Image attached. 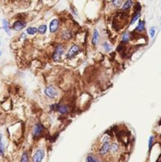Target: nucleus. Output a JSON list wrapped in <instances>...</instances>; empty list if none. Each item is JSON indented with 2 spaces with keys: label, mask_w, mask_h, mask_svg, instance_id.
<instances>
[{
  "label": "nucleus",
  "mask_w": 161,
  "mask_h": 162,
  "mask_svg": "<svg viewBox=\"0 0 161 162\" xmlns=\"http://www.w3.org/2000/svg\"><path fill=\"white\" fill-rule=\"evenodd\" d=\"M66 52V47L63 44H57L55 49H54V52L52 55V60L55 63H58L62 59V56L64 55Z\"/></svg>",
  "instance_id": "nucleus-1"
},
{
  "label": "nucleus",
  "mask_w": 161,
  "mask_h": 162,
  "mask_svg": "<svg viewBox=\"0 0 161 162\" xmlns=\"http://www.w3.org/2000/svg\"><path fill=\"white\" fill-rule=\"evenodd\" d=\"M44 93L47 98L52 100H55L58 96V91L56 89V87L53 85H48L47 86H46Z\"/></svg>",
  "instance_id": "nucleus-2"
},
{
  "label": "nucleus",
  "mask_w": 161,
  "mask_h": 162,
  "mask_svg": "<svg viewBox=\"0 0 161 162\" xmlns=\"http://www.w3.org/2000/svg\"><path fill=\"white\" fill-rule=\"evenodd\" d=\"M81 52V46L78 45V44H73L68 49V51H67L66 54V58L67 59H72L74 57H76Z\"/></svg>",
  "instance_id": "nucleus-3"
},
{
  "label": "nucleus",
  "mask_w": 161,
  "mask_h": 162,
  "mask_svg": "<svg viewBox=\"0 0 161 162\" xmlns=\"http://www.w3.org/2000/svg\"><path fill=\"white\" fill-rule=\"evenodd\" d=\"M44 131V127L43 124L40 123H36L32 127V138L34 139L40 138V137L43 134Z\"/></svg>",
  "instance_id": "nucleus-4"
},
{
  "label": "nucleus",
  "mask_w": 161,
  "mask_h": 162,
  "mask_svg": "<svg viewBox=\"0 0 161 162\" xmlns=\"http://www.w3.org/2000/svg\"><path fill=\"white\" fill-rule=\"evenodd\" d=\"M73 36H74V33H73V30L70 29H64L60 33L61 40L63 41H70L73 38Z\"/></svg>",
  "instance_id": "nucleus-5"
},
{
  "label": "nucleus",
  "mask_w": 161,
  "mask_h": 162,
  "mask_svg": "<svg viewBox=\"0 0 161 162\" xmlns=\"http://www.w3.org/2000/svg\"><path fill=\"white\" fill-rule=\"evenodd\" d=\"M45 156V150L43 149H36V152L32 157V162H42L43 159Z\"/></svg>",
  "instance_id": "nucleus-6"
},
{
  "label": "nucleus",
  "mask_w": 161,
  "mask_h": 162,
  "mask_svg": "<svg viewBox=\"0 0 161 162\" xmlns=\"http://www.w3.org/2000/svg\"><path fill=\"white\" fill-rule=\"evenodd\" d=\"M60 28V21L58 19L55 18L53 19L50 24H49V31L52 34H55L58 32Z\"/></svg>",
  "instance_id": "nucleus-7"
},
{
  "label": "nucleus",
  "mask_w": 161,
  "mask_h": 162,
  "mask_svg": "<svg viewBox=\"0 0 161 162\" xmlns=\"http://www.w3.org/2000/svg\"><path fill=\"white\" fill-rule=\"evenodd\" d=\"M26 26H27L26 21H24L23 20H18L13 24L12 29H13L14 31H21V30L24 29Z\"/></svg>",
  "instance_id": "nucleus-8"
},
{
  "label": "nucleus",
  "mask_w": 161,
  "mask_h": 162,
  "mask_svg": "<svg viewBox=\"0 0 161 162\" xmlns=\"http://www.w3.org/2000/svg\"><path fill=\"white\" fill-rule=\"evenodd\" d=\"M110 145H111V142L102 143L100 148L99 149V151H98L99 154L100 156H105L108 153H110Z\"/></svg>",
  "instance_id": "nucleus-9"
},
{
  "label": "nucleus",
  "mask_w": 161,
  "mask_h": 162,
  "mask_svg": "<svg viewBox=\"0 0 161 162\" xmlns=\"http://www.w3.org/2000/svg\"><path fill=\"white\" fill-rule=\"evenodd\" d=\"M145 31V20H139L137 27L135 28L133 33H141Z\"/></svg>",
  "instance_id": "nucleus-10"
},
{
  "label": "nucleus",
  "mask_w": 161,
  "mask_h": 162,
  "mask_svg": "<svg viewBox=\"0 0 161 162\" xmlns=\"http://www.w3.org/2000/svg\"><path fill=\"white\" fill-rule=\"evenodd\" d=\"M131 38H132V33L127 30L122 33L121 40H122V42L124 44H127L131 40Z\"/></svg>",
  "instance_id": "nucleus-11"
},
{
  "label": "nucleus",
  "mask_w": 161,
  "mask_h": 162,
  "mask_svg": "<svg viewBox=\"0 0 161 162\" xmlns=\"http://www.w3.org/2000/svg\"><path fill=\"white\" fill-rule=\"evenodd\" d=\"M57 112L60 115H66L69 112V106L66 104H58L57 108Z\"/></svg>",
  "instance_id": "nucleus-12"
},
{
  "label": "nucleus",
  "mask_w": 161,
  "mask_h": 162,
  "mask_svg": "<svg viewBox=\"0 0 161 162\" xmlns=\"http://www.w3.org/2000/svg\"><path fill=\"white\" fill-rule=\"evenodd\" d=\"M99 40H100V33L97 29H94L92 36V45L94 47L96 46L99 43Z\"/></svg>",
  "instance_id": "nucleus-13"
},
{
  "label": "nucleus",
  "mask_w": 161,
  "mask_h": 162,
  "mask_svg": "<svg viewBox=\"0 0 161 162\" xmlns=\"http://www.w3.org/2000/svg\"><path fill=\"white\" fill-rule=\"evenodd\" d=\"M119 150V145L117 142H111L110 145V153H116Z\"/></svg>",
  "instance_id": "nucleus-14"
},
{
  "label": "nucleus",
  "mask_w": 161,
  "mask_h": 162,
  "mask_svg": "<svg viewBox=\"0 0 161 162\" xmlns=\"http://www.w3.org/2000/svg\"><path fill=\"white\" fill-rule=\"evenodd\" d=\"M133 0H126V1L122 4V10H124V11L128 10H130V9L133 6Z\"/></svg>",
  "instance_id": "nucleus-15"
},
{
  "label": "nucleus",
  "mask_w": 161,
  "mask_h": 162,
  "mask_svg": "<svg viewBox=\"0 0 161 162\" xmlns=\"http://www.w3.org/2000/svg\"><path fill=\"white\" fill-rule=\"evenodd\" d=\"M38 33V29L34 26H30L26 29V34L29 36H34Z\"/></svg>",
  "instance_id": "nucleus-16"
},
{
  "label": "nucleus",
  "mask_w": 161,
  "mask_h": 162,
  "mask_svg": "<svg viewBox=\"0 0 161 162\" xmlns=\"http://www.w3.org/2000/svg\"><path fill=\"white\" fill-rule=\"evenodd\" d=\"M140 17H141V12H134L132 18H131V20H130V26H133L136 21L139 20Z\"/></svg>",
  "instance_id": "nucleus-17"
},
{
  "label": "nucleus",
  "mask_w": 161,
  "mask_h": 162,
  "mask_svg": "<svg viewBox=\"0 0 161 162\" xmlns=\"http://www.w3.org/2000/svg\"><path fill=\"white\" fill-rule=\"evenodd\" d=\"M86 162H100L98 157L93 154H89L86 157Z\"/></svg>",
  "instance_id": "nucleus-18"
},
{
  "label": "nucleus",
  "mask_w": 161,
  "mask_h": 162,
  "mask_svg": "<svg viewBox=\"0 0 161 162\" xmlns=\"http://www.w3.org/2000/svg\"><path fill=\"white\" fill-rule=\"evenodd\" d=\"M3 27L5 32L8 35H10V24L7 20H6V19L3 20Z\"/></svg>",
  "instance_id": "nucleus-19"
},
{
  "label": "nucleus",
  "mask_w": 161,
  "mask_h": 162,
  "mask_svg": "<svg viewBox=\"0 0 161 162\" xmlns=\"http://www.w3.org/2000/svg\"><path fill=\"white\" fill-rule=\"evenodd\" d=\"M4 153H5V145L3 142V137L2 134H0V154L3 156Z\"/></svg>",
  "instance_id": "nucleus-20"
},
{
  "label": "nucleus",
  "mask_w": 161,
  "mask_h": 162,
  "mask_svg": "<svg viewBox=\"0 0 161 162\" xmlns=\"http://www.w3.org/2000/svg\"><path fill=\"white\" fill-rule=\"evenodd\" d=\"M37 29H38V33L39 34L44 35L47 31V25H40V26Z\"/></svg>",
  "instance_id": "nucleus-21"
},
{
  "label": "nucleus",
  "mask_w": 161,
  "mask_h": 162,
  "mask_svg": "<svg viewBox=\"0 0 161 162\" xmlns=\"http://www.w3.org/2000/svg\"><path fill=\"white\" fill-rule=\"evenodd\" d=\"M155 141V136L154 135H151L148 139V152L151 151V149L153 146V143Z\"/></svg>",
  "instance_id": "nucleus-22"
},
{
  "label": "nucleus",
  "mask_w": 161,
  "mask_h": 162,
  "mask_svg": "<svg viewBox=\"0 0 161 162\" xmlns=\"http://www.w3.org/2000/svg\"><path fill=\"white\" fill-rule=\"evenodd\" d=\"M102 47L103 49L104 50V51L106 52H109L111 51V49H112V47H111V45L107 42V41H104L103 44H102Z\"/></svg>",
  "instance_id": "nucleus-23"
},
{
  "label": "nucleus",
  "mask_w": 161,
  "mask_h": 162,
  "mask_svg": "<svg viewBox=\"0 0 161 162\" xmlns=\"http://www.w3.org/2000/svg\"><path fill=\"white\" fill-rule=\"evenodd\" d=\"M20 162H29V153L27 151H24L21 157Z\"/></svg>",
  "instance_id": "nucleus-24"
},
{
  "label": "nucleus",
  "mask_w": 161,
  "mask_h": 162,
  "mask_svg": "<svg viewBox=\"0 0 161 162\" xmlns=\"http://www.w3.org/2000/svg\"><path fill=\"white\" fill-rule=\"evenodd\" d=\"M122 3H123V0H112V4L116 8L122 6Z\"/></svg>",
  "instance_id": "nucleus-25"
},
{
  "label": "nucleus",
  "mask_w": 161,
  "mask_h": 162,
  "mask_svg": "<svg viewBox=\"0 0 161 162\" xmlns=\"http://www.w3.org/2000/svg\"><path fill=\"white\" fill-rule=\"evenodd\" d=\"M111 136L108 135L107 134H104V136L101 138V142L102 143H104V142H111Z\"/></svg>",
  "instance_id": "nucleus-26"
},
{
  "label": "nucleus",
  "mask_w": 161,
  "mask_h": 162,
  "mask_svg": "<svg viewBox=\"0 0 161 162\" xmlns=\"http://www.w3.org/2000/svg\"><path fill=\"white\" fill-rule=\"evenodd\" d=\"M149 35H150V37L152 39L154 38V36L156 35V28L154 26L150 28V29H149Z\"/></svg>",
  "instance_id": "nucleus-27"
},
{
  "label": "nucleus",
  "mask_w": 161,
  "mask_h": 162,
  "mask_svg": "<svg viewBox=\"0 0 161 162\" xmlns=\"http://www.w3.org/2000/svg\"><path fill=\"white\" fill-rule=\"evenodd\" d=\"M58 104H51L50 106H49V108H50V110L52 111H57V108H58Z\"/></svg>",
  "instance_id": "nucleus-28"
},
{
  "label": "nucleus",
  "mask_w": 161,
  "mask_h": 162,
  "mask_svg": "<svg viewBox=\"0 0 161 162\" xmlns=\"http://www.w3.org/2000/svg\"><path fill=\"white\" fill-rule=\"evenodd\" d=\"M70 8H71V10H72V13L75 16H78V12H77V10L75 9V7H73V6H71Z\"/></svg>",
  "instance_id": "nucleus-29"
},
{
  "label": "nucleus",
  "mask_w": 161,
  "mask_h": 162,
  "mask_svg": "<svg viewBox=\"0 0 161 162\" xmlns=\"http://www.w3.org/2000/svg\"><path fill=\"white\" fill-rule=\"evenodd\" d=\"M26 35H27L26 33H22L21 34V40H26L27 39V36H26Z\"/></svg>",
  "instance_id": "nucleus-30"
},
{
  "label": "nucleus",
  "mask_w": 161,
  "mask_h": 162,
  "mask_svg": "<svg viewBox=\"0 0 161 162\" xmlns=\"http://www.w3.org/2000/svg\"><path fill=\"white\" fill-rule=\"evenodd\" d=\"M1 55H2V52H0V56H1Z\"/></svg>",
  "instance_id": "nucleus-31"
}]
</instances>
